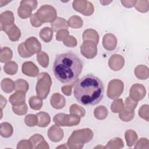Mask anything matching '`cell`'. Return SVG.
I'll use <instances>...</instances> for the list:
<instances>
[{
	"label": "cell",
	"mask_w": 149,
	"mask_h": 149,
	"mask_svg": "<svg viewBox=\"0 0 149 149\" xmlns=\"http://www.w3.org/2000/svg\"><path fill=\"white\" fill-rule=\"evenodd\" d=\"M40 37L45 42H50L53 37V30L48 27H45L42 29L40 31Z\"/></svg>",
	"instance_id": "obj_29"
},
{
	"label": "cell",
	"mask_w": 149,
	"mask_h": 149,
	"mask_svg": "<svg viewBox=\"0 0 149 149\" xmlns=\"http://www.w3.org/2000/svg\"><path fill=\"white\" fill-rule=\"evenodd\" d=\"M15 17L12 11L6 10L0 15V28L14 24Z\"/></svg>",
	"instance_id": "obj_20"
},
{
	"label": "cell",
	"mask_w": 149,
	"mask_h": 149,
	"mask_svg": "<svg viewBox=\"0 0 149 149\" xmlns=\"http://www.w3.org/2000/svg\"><path fill=\"white\" fill-rule=\"evenodd\" d=\"M100 3L102 5H107L108 4H109L111 2H112V1H100Z\"/></svg>",
	"instance_id": "obj_54"
},
{
	"label": "cell",
	"mask_w": 149,
	"mask_h": 149,
	"mask_svg": "<svg viewBox=\"0 0 149 149\" xmlns=\"http://www.w3.org/2000/svg\"><path fill=\"white\" fill-rule=\"evenodd\" d=\"M125 138L127 146L131 147L136 144L138 139V136L135 131L132 129H129L127 130L125 133Z\"/></svg>",
	"instance_id": "obj_25"
},
{
	"label": "cell",
	"mask_w": 149,
	"mask_h": 149,
	"mask_svg": "<svg viewBox=\"0 0 149 149\" xmlns=\"http://www.w3.org/2000/svg\"><path fill=\"white\" fill-rule=\"evenodd\" d=\"M73 84L74 96L81 105H97L104 97V88L102 81L92 74L84 76Z\"/></svg>",
	"instance_id": "obj_1"
},
{
	"label": "cell",
	"mask_w": 149,
	"mask_h": 149,
	"mask_svg": "<svg viewBox=\"0 0 149 149\" xmlns=\"http://www.w3.org/2000/svg\"><path fill=\"white\" fill-rule=\"evenodd\" d=\"M134 7L137 11L146 13L148 12L149 9V1H137Z\"/></svg>",
	"instance_id": "obj_41"
},
{
	"label": "cell",
	"mask_w": 149,
	"mask_h": 149,
	"mask_svg": "<svg viewBox=\"0 0 149 149\" xmlns=\"http://www.w3.org/2000/svg\"><path fill=\"white\" fill-rule=\"evenodd\" d=\"M6 102H7V101H6V98H5L1 95V109H2H2L6 106Z\"/></svg>",
	"instance_id": "obj_53"
},
{
	"label": "cell",
	"mask_w": 149,
	"mask_h": 149,
	"mask_svg": "<svg viewBox=\"0 0 149 149\" xmlns=\"http://www.w3.org/2000/svg\"><path fill=\"white\" fill-rule=\"evenodd\" d=\"M15 90L16 91H22L26 93L29 88L28 82L22 79H19L15 81Z\"/></svg>",
	"instance_id": "obj_37"
},
{
	"label": "cell",
	"mask_w": 149,
	"mask_h": 149,
	"mask_svg": "<svg viewBox=\"0 0 149 149\" xmlns=\"http://www.w3.org/2000/svg\"><path fill=\"white\" fill-rule=\"evenodd\" d=\"M30 23H31V26L34 27H38L43 24L38 20V19L36 17L34 13H33L30 16Z\"/></svg>",
	"instance_id": "obj_50"
},
{
	"label": "cell",
	"mask_w": 149,
	"mask_h": 149,
	"mask_svg": "<svg viewBox=\"0 0 149 149\" xmlns=\"http://www.w3.org/2000/svg\"><path fill=\"white\" fill-rule=\"evenodd\" d=\"M82 38L83 41H92L97 45L99 41V34L96 30L88 29L83 33Z\"/></svg>",
	"instance_id": "obj_22"
},
{
	"label": "cell",
	"mask_w": 149,
	"mask_h": 149,
	"mask_svg": "<svg viewBox=\"0 0 149 149\" xmlns=\"http://www.w3.org/2000/svg\"><path fill=\"white\" fill-rule=\"evenodd\" d=\"M139 115L147 122L149 121V106L147 104L143 105L139 109Z\"/></svg>",
	"instance_id": "obj_44"
},
{
	"label": "cell",
	"mask_w": 149,
	"mask_h": 149,
	"mask_svg": "<svg viewBox=\"0 0 149 149\" xmlns=\"http://www.w3.org/2000/svg\"><path fill=\"white\" fill-rule=\"evenodd\" d=\"M108 65L111 70L119 71L125 65V59L120 54H113L108 60Z\"/></svg>",
	"instance_id": "obj_15"
},
{
	"label": "cell",
	"mask_w": 149,
	"mask_h": 149,
	"mask_svg": "<svg viewBox=\"0 0 149 149\" xmlns=\"http://www.w3.org/2000/svg\"><path fill=\"white\" fill-rule=\"evenodd\" d=\"M146 94L145 87L139 83L133 84L129 90V97L136 101H139L143 100Z\"/></svg>",
	"instance_id": "obj_12"
},
{
	"label": "cell",
	"mask_w": 149,
	"mask_h": 149,
	"mask_svg": "<svg viewBox=\"0 0 149 149\" xmlns=\"http://www.w3.org/2000/svg\"><path fill=\"white\" fill-rule=\"evenodd\" d=\"M12 111L13 112L17 115H25L28 110L27 105L26 103L23 104L17 105V106H12Z\"/></svg>",
	"instance_id": "obj_43"
},
{
	"label": "cell",
	"mask_w": 149,
	"mask_h": 149,
	"mask_svg": "<svg viewBox=\"0 0 149 149\" xmlns=\"http://www.w3.org/2000/svg\"><path fill=\"white\" fill-rule=\"evenodd\" d=\"M137 101L132 100L130 97L126 98L125 104H123V111L127 112H134V110L137 105Z\"/></svg>",
	"instance_id": "obj_36"
},
{
	"label": "cell",
	"mask_w": 149,
	"mask_h": 149,
	"mask_svg": "<svg viewBox=\"0 0 149 149\" xmlns=\"http://www.w3.org/2000/svg\"><path fill=\"white\" fill-rule=\"evenodd\" d=\"M134 116V111L132 112H125L123 110L119 113V117L123 122H129L132 120Z\"/></svg>",
	"instance_id": "obj_45"
},
{
	"label": "cell",
	"mask_w": 149,
	"mask_h": 149,
	"mask_svg": "<svg viewBox=\"0 0 149 149\" xmlns=\"http://www.w3.org/2000/svg\"><path fill=\"white\" fill-rule=\"evenodd\" d=\"M68 23L69 26L73 29H80L83 26V21L80 16L74 15L69 19Z\"/></svg>",
	"instance_id": "obj_34"
},
{
	"label": "cell",
	"mask_w": 149,
	"mask_h": 149,
	"mask_svg": "<svg viewBox=\"0 0 149 149\" xmlns=\"http://www.w3.org/2000/svg\"><path fill=\"white\" fill-rule=\"evenodd\" d=\"M93 136L94 133L90 128L76 130L69 137L66 144L71 149H81L85 143L92 140Z\"/></svg>",
	"instance_id": "obj_3"
},
{
	"label": "cell",
	"mask_w": 149,
	"mask_h": 149,
	"mask_svg": "<svg viewBox=\"0 0 149 149\" xmlns=\"http://www.w3.org/2000/svg\"><path fill=\"white\" fill-rule=\"evenodd\" d=\"M47 135L48 138L52 142L57 143L62 140L64 133L63 130L59 126L54 125L51 126L47 132Z\"/></svg>",
	"instance_id": "obj_13"
},
{
	"label": "cell",
	"mask_w": 149,
	"mask_h": 149,
	"mask_svg": "<svg viewBox=\"0 0 149 149\" xmlns=\"http://www.w3.org/2000/svg\"><path fill=\"white\" fill-rule=\"evenodd\" d=\"M137 142V141H136ZM149 148V141L146 138H141L136 143L134 148L140 149V148Z\"/></svg>",
	"instance_id": "obj_47"
},
{
	"label": "cell",
	"mask_w": 149,
	"mask_h": 149,
	"mask_svg": "<svg viewBox=\"0 0 149 149\" xmlns=\"http://www.w3.org/2000/svg\"><path fill=\"white\" fill-rule=\"evenodd\" d=\"M50 104L55 109H62L66 105L65 98L58 93H54L50 98Z\"/></svg>",
	"instance_id": "obj_19"
},
{
	"label": "cell",
	"mask_w": 149,
	"mask_h": 149,
	"mask_svg": "<svg viewBox=\"0 0 149 149\" xmlns=\"http://www.w3.org/2000/svg\"><path fill=\"white\" fill-rule=\"evenodd\" d=\"M41 50V45L35 37H30L17 47L19 55L24 58L31 57L35 54H38Z\"/></svg>",
	"instance_id": "obj_4"
},
{
	"label": "cell",
	"mask_w": 149,
	"mask_h": 149,
	"mask_svg": "<svg viewBox=\"0 0 149 149\" xmlns=\"http://www.w3.org/2000/svg\"><path fill=\"white\" fill-rule=\"evenodd\" d=\"M105 148V147H103V146H98L95 147V148Z\"/></svg>",
	"instance_id": "obj_56"
},
{
	"label": "cell",
	"mask_w": 149,
	"mask_h": 149,
	"mask_svg": "<svg viewBox=\"0 0 149 149\" xmlns=\"http://www.w3.org/2000/svg\"><path fill=\"white\" fill-rule=\"evenodd\" d=\"M22 72L24 74L30 77H36L39 74L38 68L31 61L25 62L22 64Z\"/></svg>",
	"instance_id": "obj_17"
},
{
	"label": "cell",
	"mask_w": 149,
	"mask_h": 149,
	"mask_svg": "<svg viewBox=\"0 0 149 149\" xmlns=\"http://www.w3.org/2000/svg\"><path fill=\"white\" fill-rule=\"evenodd\" d=\"M24 122L26 125L29 127H33L37 125L38 118L36 115L28 114L25 116Z\"/></svg>",
	"instance_id": "obj_42"
},
{
	"label": "cell",
	"mask_w": 149,
	"mask_h": 149,
	"mask_svg": "<svg viewBox=\"0 0 149 149\" xmlns=\"http://www.w3.org/2000/svg\"><path fill=\"white\" fill-rule=\"evenodd\" d=\"M72 85L67 84L64 86L62 87L61 90L62 92L67 96H69L72 94Z\"/></svg>",
	"instance_id": "obj_51"
},
{
	"label": "cell",
	"mask_w": 149,
	"mask_h": 149,
	"mask_svg": "<svg viewBox=\"0 0 149 149\" xmlns=\"http://www.w3.org/2000/svg\"><path fill=\"white\" fill-rule=\"evenodd\" d=\"M26 94L22 91H16L9 98V101L12 106H17L25 103Z\"/></svg>",
	"instance_id": "obj_21"
},
{
	"label": "cell",
	"mask_w": 149,
	"mask_h": 149,
	"mask_svg": "<svg viewBox=\"0 0 149 149\" xmlns=\"http://www.w3.org/2000/svg\"><path fill=\"white\" fill-rule=\"evenodd\" d=\"M18 70V65L14 61H9L6 62L3 66L4 72L9 75L15 74Z\"/></svg>",
	"instance_id": "obj_35"
},
{
	"label": "cell",
	"mask_w": 149,
	"mask_h": 149,
	"mask_svg": "<svg viewBox=\"0 0 149 149\" xmlns=\"http://www.w3.org/2000/svg\"><path fill=\"white\" fill-rule=\"evenodd\" d=\"M94 115L96 119L98 120H104L107 117L108 111L105 106L100 105L94 109Z\"/></svg>",
	"instance_id": "obj_31"
},
{
	"label": "cell",
	"mask_w": 149,
	"mask_h": 149,
	"mask_svg": "<svg viewBox=\"0 0 149 149\" xmlns=\"http://www.w3.org/2000/svg\"><path fill=\"white\" fill-rule=\"evenodd\" d=\"M124 84L122 80L119 79H113L108 83L107 93V96L110 99H117L122 94Z\"/></svg>",
	"instance_id": "obj_9"
},
{
	"label": "cell",
	"mask_w": 149,
	"mask_h": 149,
	"mask_svg": "<svg viewBox=\"0 0 149 149\" xmlns=\"http://www.w3.org/2000/svg\"><path fill=\"white\" fill-rule=\"evenodd\" d=\"M55 125L61 126H73L79 124L80 117L74 114H65L59 113L56 114L53 118Z\"/></svg>",
	"instance_id": "obj_7"
},
{
	"label": "cell",
	"mask_w": 149,
	"mask_h": 149,
	"mask_svg": "<svg viewBox=\"0 0 149 149\" xmlns=\"http://www.w3.org/2000/svg\"><path fill=\"white\" fill-rule=\"evenodd\" d=\"M16 148L17 149H31L33 148V146L30 140L24 139L20 140L17 143Z\"/></svg>",
	"instance_id": "obj_48"
},
{
	"label": "cell",
	"mask_w": 149,
	"mask_h": 149,
	"mask_svg": "<svg viewBox=\"0 0 149 149\" xmlns=\"http://www.w3.org/2000/svg\"><path fill=\"white\" fill-rule=\"evenodd\" d=\"M1 30L5 32L9 39L12 41H17L21 37V31L15 23L10 26L1 27Z\"/></svg>",
	"instance_id": "obj_14"
},
{
	"label": "cell",
	"mask_w": 149,
	"mask_h": 149,
	"mask_svg": "<svg viewBox=\"0 0 149 149\" xmlns=\"http://www.w3.org/2000/svg\"><path fill=\"white\" fill-rule=\"evenodd\" d=\"M134 73L136 77L140 80H146L149 77V69L144 65H137L134 69Z\"/></svg>",
	"instance_id": "obj_23"
},
{
	"label": "cell",
	"mask_w": 149,
	"mask_h": 149,
	"mask_svg": "<svg viewBox=\"0 0 149 149\" xmlns=\"http://www.w3.org/2000/svg\"><path fill=\"white\" fill-rule=\"evenodd\" d=\"M82 69L81 59L72 52L58 55L53 65L55 76L63 83H74L77 80Z\"/></svg>",
	"instance_id": "obj_2"
},
{
	"label": "cell",
	"mask_w": 149,
	"mask_h": 149,
	"mask_svg": "<svg viewBox=\"0 0 149 149\" xmlns=\"http://www.w3.org/2000/svg\"><path fill=\"white\" fill-rule=\"evenodd\" d=\"M73 9L84 16H91L94 11V5L90 1L86 0H75L73 1Z\"/></svg>",
	"instance_id": "obj_10"
},
{
	"label": "cell",
	"mask_w": 149,
	"mask_h": 149,
	"mask_svg": "<svg viewBox=\"0 0 149 149\" xmlns=\"http://www.w3.org/2000/svg\"><path fill=\"white\" fill-rule=\"evenodd\" d=\"M69 112L71 114L77 115L80 118L84 117L86 115V110L84 108L76 104H73L70 107Z\"/></svg>",
	"instance_id": "obj_39"
},
{
	"label": "cell",
	"mask_w": 149,
	"mask_h": 149,
	"mask_svg": "<svg viewBox=\"0 0 149 149\" xmlns=\"http://www.w3.org/2000/svg\"><path fill=\"white\" fill-rule=\"evenodd\" d=\"M36 17L42 23H52L57 17V12L55 8L49 5L41 6L34 13Z\"/></svg>",
	"instance_id": "obj_6"
},
{
	"label": "cell",
	"mask_w": 149,
	"mask_h": 149,
	"mask_svg": "<svg viewBox=\"0 0 149 149\" xmlns=\"http://www.w3.org/2000/svg\"><path fill=\"white\" fill-rule=\"evenodd\" d=\"M80 52L85 58L93 59L97 54V44L92 41H83L80 46Z\"/></svg>",
	"instance_id": "obj_11"
},
{
	"label": "cell",
	"mask_w": 149,
	"mask_h": 149,
	"mask_svg": "<svg viewBox=\"0 0 149 149\" xmlns=\"http://www.w3.org/2000/svg\"><path fill=\"white\" fill-rule=\"evenodd\" d=\"M136 0H125V1H120V2L126 8H132L134 6L136 3Z\"/></svg>",
	"instance_id": "obj_52"
},
{
	"label": "cell",
	"mask_w": 149,
	"mask_h": 149,
	"mask_svg": "<svg viewBox=\"0 0 149 149\" xmlns=\"http://www.w3.org/2000/svg\"><path fill=\"white\" fill-rule=\"evenodd\" d=\"M13 132V127L8 122H2L0 125V134L2 137L8 138L10 137Z\"/></svg>",
	"instance_id": "obj_27"
},
{
	"label": "cell",
	"mask_w": 149,
	"mask_h": 149,
	"mask_svg": "<svg viewBox=\"0 0 149 149\" xmlns=\"http://www.w3.org/2000/svg\"><path fill=\"white\" fill-rule=\"evenodd\" d=\"M53 31H58L62 29H68L69 25L68 22L63 18L57 17L56 19L51 23Z\"/></svg>",
	"instance_id": "obj_24"
},
{
	"label": "cell",
	"mask_w": 149,
	"mask_h": 149,
	"mask_svg": "<svg viewBox=\"0 0 149 149\" xmlns=\"http://www.w3.org/2000/svg\"><path fill=\"white\" fill-rule=\"evenodd\" d=\"M123 140L119 137H115L110 140L105 147L108 149H118L123 148Z\"/></svg>",
	"instance_id": "obj_32"
},
{
	"label": "cell",
	"mask_w": 149,
	"mask_h": 149,
	"mask_svg": "<svg viewBox=\"0 0 149 149\" xmlns=\"http://www.w3.org/2000/svg\"><path fill=\"white\" fill-rule=\"evenodd\" d=\"M102 45L107 51H113L117 45V38L112 33L105 34L102 38Z\"/></svg>",
	"instance_id": "obj_18"
},
{
	"label": "cell",
	"mask_w": 149,
	"mask_h": 149,
	"mask_svg": "<svg viewBox=\"0 0 149 149\" xmlns=\"http://www.w3.org/2000/svg\"><path fill=\"white\" fill-rule=\"evenodd\" d=\"M13 56V52L12 49L9 48L5 47L2 48L0 52V61L2 63L8 62L10 61Z\"/></svg>",
	"instance_id": "obj_30"
},
{
	"label": "cell",
	"mask_w": 149,
	"mask_h": 149,
	"mask_svg": "<svg viewBox=\"0 0 149 149\" xmlns=\"http://www.w3.org/2000/svg\"><path fill=\"white\" fill-rule=\"evenodd\" d=\"M29 104L32 109L40 110L43 105L42 99L38 96H32L29 98Z\"/></svg>",
	"instance_id": "obj_33"
},
{
	"label": "cell",
	"mask_w": 149,
	"mask_h": 149,
	"mask_svg": "<svg viewBox=\"0 0 149 149\" xmlns=\"http://www.w3.org/2000/svg\"><path fill=\"white\" fill-rule=\"evenodd\" d=\"M29 140L32 144L33 148L48 149L49 148L47 142L40 134H34L30 137Z\"/></svg>",
	"instance_id": "obj_16"
},
{
	"label": "cell",
	"mask_w": 149,
	"mask_h": 149,
	"mask_svg": "<svg viewBox=\"0 0 149 149\" xmlns=\"http://www.w3.org/2000/svg\"><path fill=\"white\" fill-rule=\"evenodd\" d=\"M123 102L121 98L115 99L111 105V110L113 113H119L123 110Z\"/></svg>",
	"instance_id": "obj_40"
},
{
	"label": "cell",
	"mask_w": 149,
	"mask_h": 149,
	"mask_svg": "<svg viewBox=\"0 0 149 149\" xmlns=\"http://www.w3.org/2000/svg\"><path fill=\"white\" fill-rule=\"evenodd\" d=\"M65 144H62V146H58V147H57V148H68V146H66V145H65Z\"/></svg>",
	"instance_id": "obj_55"
},
{
	"label": "cell",
	"mask_w": 149,
	"mask_h": 149,
	"mask_svg": "<svg viewBox=\"0 0 149 149\" xmlns=\"http://www.w3.org/2000/svg\"><path fill=\"white\" fill-rule=\"evenodd\" d=\"M38 118L37 126L41 127H47L51 122L49 115L45 112H40L36 114Z\"/></svg>",
	"instance_id": "obj_26"
},
{
	"label": "cell",
	"mask_w": 149,
	"mask_h": 149,
	"mask_svg": "<svg viewBox=\"0 0 149 149\" xmlns=\"http://www.w3.org/2000/svg\"><path fill=\"white\" fill-rule=\"evenodd\" d=\"M63 44L68 47H75L77 44V40L72 36H68L63 41Z\"/></svg>",
	"instance_id": "obj_46"
},
{
	"label": "cell",
	"mask_w": 149,
	"mask_h": 149,
	"mask_svg": "<svg viewBox=\"0 0 149 149\" xmlns=\"http://www.w3.org/2000/svg\"><path fill=\"white\" fill-rule=\"evenodd\" d=\"M37 60L39 64L43 68H47L49 65V56L44 51H40L37 54Z\"/></svg>",
	"instance_id": "obj_38"
},
{
	"label": "cell",
	"mask_w": 149,
	"mask_h": 149,
	"mask_svg": "<svg viewBox=\"0 0 149 149\" xmlns=\"http://www.w3.org/2000/svg\"><path fill=\"white\" fill-rule=\"evenodd\" d=\"M38 2L35 0H23L20 3V6L17 9L18 16L23 19L31 16L32 11L37 7Z\"/></svg>",
	"instance_id": "obj_8"
},
{
	"label": "cell",
	"mask_w": 149,
	"mask_h": 149,
	"mask_svg": "<svg viewBox=\"0 0 149 149\" xmlns=\"http://www.w3.org/2000/svg\"><path fill=\"white\" fill-rule=\"evenodd\" d=\"M1 87L5 93H10L15 89V84L10 79L5 78L1 81Z\"/></svg>",
	"instance_id": "obj_28"
},
{
	"label": "cell",
	"mask_w": 149,
	"mask_h": 149,
	"mask_svg": "<svg viewBox=\"0 0 149 149\" xmlns=\"http://www.w3.org/2000/svg\"><path fill=\"white\" fill-rule=\"evenodd\" d=\"M52 85V80L49 74L47 72L40 73L37 78L36 86V93L41 99H45L50 91Z\"/></svg>",
	"instance_id": "obj_5"
},
{
	"label": "cell",
	"mask_w": 149,
	"mask_h": 149,
	"mask_svg": "<svg viewBox=\"0 0 149 149\" xmlns=\"http://www.w3.org/2000/svg\"><path fill=\"white\" fill-rule=\"evenodd\" d=\"M69 31L67 29L61 30L56 33V40L59 41H63L69 36Z\"/></svg>",
	"instance_id": "obj_49"
}]
</instances>
